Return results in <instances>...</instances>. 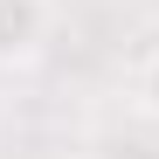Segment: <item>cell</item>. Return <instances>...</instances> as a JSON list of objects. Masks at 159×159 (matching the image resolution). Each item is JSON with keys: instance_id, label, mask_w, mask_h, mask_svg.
Segmentation results:
<instances>
[{"instance_id": "cell-1", "label": "cell", "mask_w": 159, "mask_h": 159, "mask_svg": "<svg viewBox=\"0 0 159 159\" xmlns=\"http://www.w3.org/2000/svg\"><path fill=\"white\" fill-rule=\"evenodd\" d=\"M48 35V0H0V62L35 56Z\"/></svg>"}, {"instance_id": "cell-3", "label": "cell", "mask_w": 159, "mask_h": 159, "mask_svg": "<svg viewBox=\"0 0 159 159\" xmlns=\"http://www.w3.org/2000/svg\"><path fill=\"white\" fill-rule=\"evenodd\" d=\"M152 7H159V0H152Z\"/></svg>"}, {"instance_id": "cell-2", "label": "cell", "mask_w": 159, "mask_h": 159, "mask_svg": "<svg viewBox=\"0 0 159 159\" xmlns=\"http://www.w3.org/2000/svg\"><path fill=\"white\" fill-rule=\"evenodd\" d=\"M139 104H145V118H159V48L139 62Z\"/></svg>"}]
</instances>
